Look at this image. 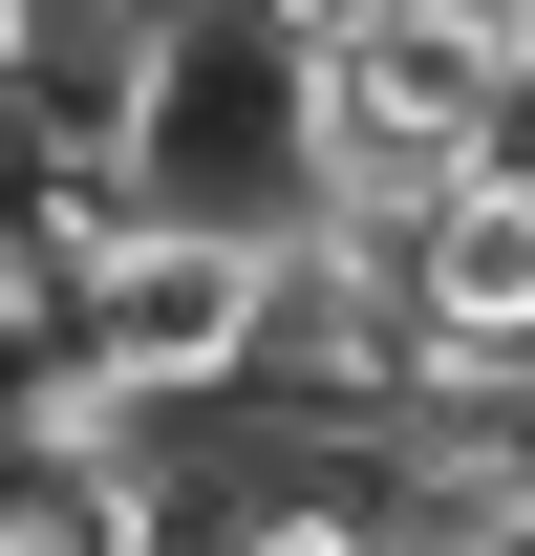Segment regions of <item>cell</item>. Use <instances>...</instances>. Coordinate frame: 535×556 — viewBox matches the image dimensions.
I'll list each match as a JSON object with an SVG mask.
<instances>
[{"instance_id": "2", "label": "cell", "mask_w": 535, "mask_h": 556, "mask_svg": "<svg viewBox=\"0 0 535 556\" xmlns=\"http://www.w3.org/2000/svg\"><path fill=\"white\" fill-rule=\"evenodd\" d=\"M108 65H129L150 214H258V236H300V43H278L258 0H150Z\"/></svg>"}, {"instance_id": "7", "label": "cell", "mask_w": 535, "mask_h": 556, "mask_svg": "<svg viewBox=\"0 0 535 556\" xmlns=\"http://www.w3.org/2000/svg\"><path fill=\"white\" fill-rule=\"evenodd\" d=\"M514 428H535V364H514Z\"/></svg>"}, {"instance_id": "1", "label": "cell", "mask_w": 535, "mask_h": 556, "mask_svg": "<svg viewBox=\"0 0 535 556\" xmlns=\"http://www.w3.org/2000/svg\"><path fill=\"white\" fill-rule=\"evenodd\" d=\"M493 108H514V43H471L450 0L343 22L322 65H300V214H364V236H407L450 172H493Z\"/></svg>"}, {"instance_id": "8", "label": "cell", "mask_w": 535, "mask_h": 556, "mask_svg": "<svg viewBox=\"0 0 535 556\" xmlns=\"http://www.w3.org/2000/svg\"><path fill=\"white\" fill-rule=\"evenodd\" d=\"M0 556H22V535H0Z\"/></svg>"}, {"instance_id": "4", "label": "cell", "mask_w": 535, "mask_h": 556, "mask_svg": "<svg viewBox=\"0 0 535 556\" xmlns=\"http://www.w3.org/2000/svg\"><path fill=\"white\" fill-rule=\"evenodd\" d=\"M407 300H428V386H514L535 364V172H450L407 214Z\"/></svg>"}, {"instance_id": "5", "label": "cell", "mask_w": 535, "mask_h": 556, "mask_svg": "<svg viewBox=\"0 0 535 556\" xmlns=\"http://www.w3.org/2000/svg\"><path fill=\"white\" fill-rule=\"evenodd\" d=\"M493 172H535V65H514V108H493Z\"/></svg>"}, {"instance_id": "6", "label": "cell", "mask_w": 535, "mask_h": 556, "mask_svg": "<svg viewBox=\"0 0 535 556\" xmlns=\"http://www.w3.org/2000/svg\"><path fill=\"white\" fill-rule=\"evenodd\" d=\"M22 43H43V0H0V65H22Z\"/></svg>"}, {"instance_id": "3", "label": "cell", "mask_w": 535, "mask_h": 556, "mask_svg": "<svg viewBox=\"0 0 535 556\" xmlns=\"http://www.w3.org/2000/svg\"><path fill=\"white\" fill-rule=\"evenodd\" d=\"M258 300H278L258 214H150V236H108V257L65 278V343L108 364V386H150V407H236V386H258Z\"/></svg>"}, {"instance_id": "9", "label": "cell", "mask_w": 535, "mask_h": 556, "mask_svg": "<svg viewBox=\"0 0 535 556\" xmlns=\"http://www.w3.org/2000/svg\"><path fill=\"white\" fill-rule=\"evenodd\" d=\"M172 556H194V535H172Z\"/></svg>"}]
</instances>
